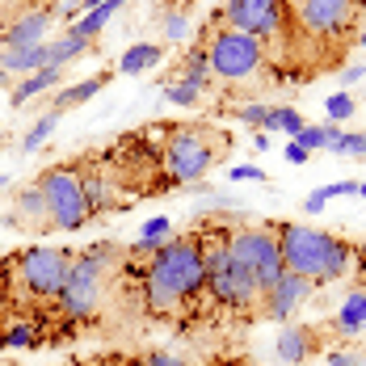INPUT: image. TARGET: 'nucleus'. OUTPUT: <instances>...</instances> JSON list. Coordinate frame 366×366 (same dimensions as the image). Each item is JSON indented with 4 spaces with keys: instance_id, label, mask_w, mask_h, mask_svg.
Masks as SVG:
<instances>
[{
    "instance_id": "f257e3e1",
    "label": "nucleus",
    "mask_w": 366,
    "mask_h": 366,
    "mask_svg": "<svg viewBox=\"0 0 366 366\" xmlns=\"http://www.w3.org/2000/svg\"><path fill=\"white\" fill-rule=\"evenodd\" d=\"M198 295H207V261L198 236H173L144 261L139 299L147 316L177 320L185 307L198 303Z\"/></svg>"
},
{
    "instance_id": "f03ea898",
    "label": "nucleus",
    "mask_w": 366,
    "mask_h": 366,
    "mask_svg": "<svg viewBox=\"0 0 366 366\" xmlns=\"http://www.w3.org/2000/svg\"><path fill=\"white\" fill-rule=\"evenodd\" d=\"M202 51L211 76L227 84V89H253V84H269L274 80V59L269 51L244 30H232L219 13H211L207 34H202Z\"/></svg>"
},
{
    "instance_id": "7ed1b4c3",
    "label": "nucleus",
    "mask_w": 366,
    "mask_h": 366,
    "mask_svg": "<svg viewBox=\"0 0 366 366\" xmlns=\"http://www.w3.org/2000/svg\"><path fill=\"white\" fill-rule=\"evenodd\" d=\"M278 227V249L287 274H299L307 282H337L354 265V244L345 236H332L307 223H274Z\"/></svg>"
},
{
    "instance_id": "20e7f679",
    "label": "nucleus",
    "mask_w": 366,
    "mask_h": 366,
    "mask_svg": "<svg viewBox=\"0 0 366 366\" xmlns=\"http://www.w3.org/2000/svg\"><path fill=\"white\" fill-rule=\"evenodd\" d=\"M160 131H164V144H160V182L164 185L202 182L211 164H219L232 147L227 131L202 127V122H173Z\"/></svg>"
},
{
    "instance_id": "39448f33",
    "label": "nucleus",
    "mask_w": 366,
    "mask_h": 366,
    "mask_svg": "<svg viewBox=\"0 0 366 366\" xmlns=\"http://www.w3.org/2000/svg\"><path fill=\"white\" fill-rule=\"evenodd\" d=\"M198 244H202V261H207V295L236 312V316H261V303H265V291L257 287V274L236 261L232 249H227V227H211V232H198Z\"/></svg>"
},
{
    "instance_id": "423d86ee",
    "label": "nucleus",
    "mask_w": 366,
    "mask_h": 366,
    "mask_svg": "<svg viewBox=\"0 0 366 366\" xmlns=\"http://www.w3.org/2000/svg\"><path fill=\"white\" fill-rule=\"evenodd\" d=\"M118 249L114 244H89L72 257V269H68V282L64 291L55 295V307H59V320L64 325H84L102 312V299H106V274H110Z\"/></svg>"
},
{
    "instance_id": "0eeeda50",
    "label": "nucleus",
    "mask_w": 366,
    "mask_h": 366,
    "mask_svg": "<svg viewBox=\"0 0 366 366\" xmlns=\"http://www.w3.org/2000/svg\"><path fill=\"white\" fill-rule=\"evenodd\" d=\"M72 249H55V244H34L13 253V291L17 299H55L68 282L72 269Z\"/></svg>"
},
{
    "instance_id": "6e6552de",
    "label": "nucleus",
    "mask_w": 366,
    "mask_h": 366,
    "mask_svg": "<svg viewBox=\"0 0 366 366\" xmlns=\"http://www.w3.org/2000/svg\"><path fill=\"white\" fill-rule=\"evenodd\" d=\"M291 9V34L303 42H325V46H341L350 30L358 26V0H287Z\"/></svg>"
},
{
    "instance_id": "1a4fd4ad",
    "label": "nucleus",
    "mask_w": 366,
    "mask_h": 366,
    "mask_svg": "<svg viewBox=\"0 0 366 366\" xmlns=\"http://www.w3.org/2000/svg\"><path fill=\"white\" fill-rule=\"evenodd\" d=\"M55 232H80L89 223V202H84V185H80V169L76 164H46L34 177Z\"/></svg>"
},
{
    "instance_id": "9d476101",
    "label": "nucleus",
    "mask_w": 366,
    "mask_h": 366,
    "mask_svg": "<svg viewBox=\"0 0 366 366\" xmlns=\"http://www.w3.org/2000/svg\"><path fill=\"white\" fill-rule=\"evenodd\" d=\"M227 249H232L236 261H244V265L257 274V287H261L265 295L274 291V282L287 274V265H282V249H278V227H274V223L227 232Z\"/></svg>"
},
{
    "instance_id": "9b49d317",
    "label": "nucleus",
    "mask_w": 366,
    "mask_h": 366,
    "mask_svg": "<svg viewBox=\"0 0 366 366\" xmlns=\"http://www.w3.org/2000/svg\"><path fill=\"white\" fill-rule=\"evenodd\" d=\"M219 17L232 30L253 34L265 51L282 38H291V9L287 0H223Z\"/></svg>"
},
{
    "instance_id": "f8f14e48",
    "label": "nucleus",
    "mask_w": 366,
    "mask_h": 366,
    "mask_svg": "<svg viewBox=\"0 0 366 366\" xmlns=\"http://www.w3.org/2000/svg\"><path fill=\"white\" fill-rule=\"evenodd\" d=\"M76 169H80V185H84L89 219H102L106 211L118 207L114 198H122V182H118V173L110 169L106 156H102V160H84V164H76Z\"/></svg>"
},
{
    "instance_id": "ddd939ff",
    "label": "nucleus",
    "mask_w": 366,
    "mask_h": 366,
    "mask_svg": "<svg viewBox=\"0 0 366 366\" xmlns=\"http://www.w3.org/2000/svg\"><path fill=\"white\" fill-rule=\"evenodd\" d=\"M4 219H9V227H17V232H34V236L55 232V223H51V211H46V198H42L38 182L21 185V189L9 198V211H4Z\"/></svg>"
},
{
    "instance_id": "4468645a",
    "label": "nucleus",
    "mask_w": 366,
    "mask_h": 366,
    "mask_svg": "<svg viewBox=\"0 0 366 366\" xmlns=\"http://www.w3.org/2000/svg\"><path fill=\"white\" fill-rule=\"evenodd\" d=\"M46 30H51V9H21L13 13L4 26H0V51H26V46H38L46 42Z\"/></svg>"
},
{
    "instance_id": "2eb2a0df",
    "label": "nucleus",
    "mask_w": 366,
    "mask_h": 366,
    "mask_svg": "<svg viewBox=\"0 0 366 366\" xmlns=\"http://www.w3.org/2000/svg\"><path fill=\"white\" fill-rule=\"evenodd\" d=\"M316 291V282H307V278H299V274H282L278 282H274V291L265 295V303H261V316L265 320H291L295 307H303L307 299Z\"/></svg>"
},
{
    "instance_id": "dca6fc26",
    "label": "nucleus",
    "mask_w": 366,
    "mask_h": 366,
    "mask_svg": "<svg viewBox=\"0 0 366 366\" xmlns=\"http://www.w3.org/2000/svg\"><path fill=\"white\" fill-rule=\"evenodd\" d=\"M278 358H282V366H303L307 358H316V329L287 325L278 332Z\"/></svg>"
},
{
    "instance_id": "f3484780",
    "label": "nucleus",
    "mask_w": 366,
    "mask_h": 366,
    "mask_svg": "<svg viewBox=\"0 0 366 366\" xmlns=\"http://www.w3.org/2000/svg\"><path fill=\"white\" fill-rule=\"evenodd\" d=\"M118 72H102V76H89V80H76V84H68V89H59L55 97H51V110L55 114H68L76 110V106H84V102H93L106 84H110Z\"/></svg>"
},
{
    "instance_id": "a211bd4d",
    "label": "nucleus",
    "mask_w": 366,
    "mask_h": 366,
    "mask_svg": "<svg viewBox=\"0 0 366 366\" xmlns=\"http://www.w3.org/2000/svg\"><path fill=\"white\" fill-rule=\"evenodd\" d=\"M164 80H177V84H194V89H211L215 84V76H211V64H207V51H202V42L198 46H189L182 55V64L173 68V72L164 76Z\"/></svg>"
},
{
    "instance_id": "6ab92c4d",
    "label": "nucleus",
    "mask_w": 366,
    "mask_h": 366,
    "mask_svg": "<svg viewBox=\"0 0 366 366\" xmlns=\"http://www.w3.org/2000/svg\"><path fill=\"white\" fill-rule=\"evenodd\" d=\"M156 64H164V46L160 42H135V46H127L122 51V59H118V76H144L152 72Z\"/></svg>"
},
{
    "instance_id": "aec40b11",
    "label": "nucleus",
    "mask_w": 366,
    "mask_h": 366,
    "mask_svg": "<svg viewBox=\"0 0 366 366\" xmlns=\"http://www.w3.org/2000/svg\"><path fill=\"white\" fill-rule=\"evenodd\" d=\"M0 68L9 76H34V72H42V68H51V64H46V42L26 46V51H0Z\"/></svg>"
},
{
    "instance_id": "412c9836",
    "label": "nucleus",
    "mask_w": 366,
    "mask_h": 366,
    "mask_svg": "<svg viewBox=\"0 0 366 366\" xmlns=\"http://www.w3.org/2000/svg\"><path fill=\"white\" fill-rule=\"evenodd\" d=\"M362 329H366V287H358V291H350V299L337 312V337L354 341Z\"/></svg>"
},
{
    "instance_id": "4be33fe9",
    "label": "nucleus",
    "mask_w": 366,
    "mask_h": 366,
    "mask_svg": "<svg viewBox=\"0 0 366 366\" xmlns=\"http://www.w3.org/2000/svg\"><path fill=\"white\" fill-rule=\"evenodd\" d=\"M122 4H127V0H106V4L89 9V13H84L80 21H72V26H68V34L84 38V42H93V38H97L102 30H106V26H110V17H114V13H122Z\"/></svg>"
},
{
    "instance_id": "5701e85b",
    "label": "nucleus",
    "mask_w": 366,
    "mask_h": 366,
    "mask_svg": "<svg viewBox=\"0 0 366 366\" xmlns=\"http://www.w3.org/2000/svg\"><path fill=\"white\" fill-rule=\"evenodd\" d=\"M59 80H64V68H42V72L26 76V80L13 89V106H26L30 97H42V93H51Z\"/></svg>"
},
{
    "instance_id": "b1692460",
    "label": "nucleus",
    "mask_w": 366,
    "mask_h": 366,
    "mask_svg": "<svg viewBox=\"0 0 366 366\" xmlns=\"http://www.w3.org/2000/svg\"><path fill=\"white\" fill-rule=\"evenodd\" d=\"M341 135H345V131H341L337 122H320V127H312V122H303V131L295 135V144H303L307 152H332Z\"/></svg>"
},
{
    "instance_id": "393cba45",
    "label": "nucleus",
    "mask_w": 366,
    "mask_h": 366,
    "mask_svg": "<svg viewBox=\"0 0 366 366\" xmlns=\"http://www.w3.org/2000/svg\"><path fill=\"white\" fill-rule=\"evenodd\" d=\"M93 42H84V38H76V34H59L55 42H46V64L51 68H68L72 59H80L84 51H89Z\"/></svg>"
},
{
    "instance_id": "a878e982",
    "label": "nucleus",
    "mask_w": 366,
    "mask_h": 366,
    "mask_svg": "<svg viewBox=\"0 0 366 366\" xmlns=\"http://www.w3.org/2000/svg\"><path fill=\"white\" fill-rule=\"evenodd\" d=\"M261 131H269V135H274V131H282V135H291V139H295V135L303 131V114L295 110V106H269Z\"/></svg>"
},
{
    "instance_id": "bb28decb",
    "label": "nucleus",
    "mask_w": 366,
    "mask_h": 366,
    "mask_svg": "<svg viewBox=\"0 0 366 366\" xmlns=\"http://www.w3.org/2000/svg\"><path fill=\"white\" fill-rule=\"evenodd\" d=\"M13 299H17V291H13V261L4 257V261H0V332L9 329V316H13V307H17Z\"/></svg>"
},
{
    "instance_id": "cd10ccee",
    "label": "nucleus",
    "mask_w": 366,
    "mask_h": 366,
    "mask_svg": "<svg viewBox=\"0 0 366 366\" xmlns=\"http://www.w3.org/2000/svg\"><path fill=\"white\" fill-rule=\"evenodd\" d=\"M55 122H59V114H55V110H46V114H42V118H38L34 127H30V131L21 135V152H38V147H42L46 139H51Z\"/></svg>"
},
{
    "instance_id": "c85d7f7f",
    "label": "nucleus",
    "mask_w": 366,
    "mask_h": 366,
    "mask_svg": "<svg viewBox=\"0 0 366 366\" xmlns=\"http://www.w3.org/2000/svg\"><path fill=\"white\" fill-rule=\"evenodd\" d=\"M38 341V325H13V329L0 332V350H26V345H34Z\"/></svg>"
},
{
    "instance_id": "c756f323",
    "label": "nucleus",
    "mask_w": 366,
    "mask_h": 366,
    "mask_svg": "<svg viewBox=\"0 0 366 366\" xmlns=\"http://www.w3.org/2000/svg\"><path fill=\"white\" fill-rule=\"evenodd\" d=\"M325 110H329V122L341 127V122H350V118L358 114V102H354V93H345V89H341V93H332L329 102H325Z\"/></svg>"
},
{
    "instance_id": "7c9ffc66",
    "label": "nucleus",
    "mask_w": 366,
    "mask_h": 366,
    "mask_svg": "<svg viewBox=\"0 0 366 366\" xmlns=\"http://www.w3.org/2000/svg\"><path fill=\"white\" fill-rule=\"evenodd\" d=\"M160 34L169 38V42H182L189 34V17H185V9H169V13H160Z\"/></svg>"
},
{
    "instance_id": "2f4dec72",
    "label": "nucleus",
    "mask_w": 366,
    "mask_h": 366,
    "mask_svg": "<svg viewBox=\"0 0 366 366\" xmlns=\"http://www.w3.org/2000/svg\"><path fill=\"white\" fill-rule=\"evenodd\" d=\"M164 97H169L173 106H198V102H202V89H194V84H177V80H164Z\"/></svg>"
},
{
    "instance_id": "473e14b6",
    "label": "nucleus",
    "mask_w": 366,
    "mask_h": 366,
    "mask_svg": "<svg viewBox=\"0 0 366 366\" xmlns=\"http://www.w3.org/2000/svg\"><path fill=\"white\" fill-rule=\"evenodd\" d=\"M265 114H269V102H244V106H236V122H244V127H265Z\"/></svg>"
},
{
    "instance_id": "72a5a7b5",
    "label": "nucleus",
    "mask_w": 366,
    "mask_h": 366,
    "mask_svg": "<svg viewBox=\"0 0 366 366\" xmlns=\"http://www.w3.org/2000/svg\"><path fill=\"white\" fill-rule=\"evenodd\" d=\"M332 152L337 156H366V131H345Z\"/></svg>"
},
{
    "instance_id": "f704fd0d",
    "label": "nucleus",
    "mask_w": 366,
    "mask_h": 366,
    "mask_svg": "<svg viewBox=\"0 0 366 366\" xmlns=\"http://www.w3.org/2000/svg\"><path fill=\"white\" fill-rule=\"evenodd\" d=\"M329 366H366V350L362 345H341L329 354Z\"/></svg>"
},
{
    "instance_id": "c9c22d12",
    "label": "nucleus",
    "mask_w": 366,
    "mask_h": 366,
    "mask_svg": "<svg viewBox=\"0 0 366 366\" xmlns=\"http://www.w3.org/2000/svg\"><path fill=\"white\" fill-rule=\"evenodd\" d=\"M227 177L232 182H265V169H257V164H232Z\"/></svg>"
},
{
    "instance_id": "e433bc0d",
    "label": "nucleus",
    "mask_w": 366,
    "mask_h": 366,
    "mask_svg": "<svg viewBox=\"0 0 366 366\" xmlns=\"http://www.w3.org/2000/svg\"><path fill=\"white\" fill-rule=\"evenodd\" d=\"M362 76H366V68H362V64H345V68L337 72V80H341V89H350V84H358Z\"/></svg>"
},
{
    "instance_id": "4c0bfd02",
    "label": "nucleus",
    "mask_w": 366,
    "mask_h": 366,
    "mask_svg": "<svg viewBox=\"0 0 366 366\" xmlns=\"http://www.w3.org/2000/svg\"><path fill=\"white\" fill-rule=\"evenodd\" d=\"M287 160H291V164H307V160H312V152H307L303 144H295V139H291V144H287Z\"/></svg>"
},
{
    "instance_id": "58836bf2",
    "label": "nucleus",
    "mask_w": 366,
    "mask_h": 366,
    "mask_svg": "<svg viewBox=\"0 0 366 366\" xmlns=\"http://www.w3.org/2000/svg\"><path fill=\"white\" fill-rule=\"evenodd\" d=\"M135 366H185V362H177V358H169V354H147V358H139Z\"/></svg>"
},
{
    "instance_id": "ea45409f",
    "label": "nucleus",
    "mask_w": 366,
    "mask_h": 366,
    "mask_svg": "<svg viewBox=\"0 0 366 366\" xmlns=\"http://www.w3.org/2000/svg\"><path fill=\"white\" fill-rule=\"evenodd\" d=\"M303 211H307V215H320V211H325V198H320V194L312 189V194L303 198Z\"/></svg>"
},
{
    "instance_id": "a19ab883",
    "label": "nucleus",
    "mask_w": 366,
    "mask_h": 366,
    "mask_svg": "<svg viewBox=\"0 0 366 366\" xmlns=\"http://www.w3.org/2000/svg\"><path fill=\"white\" fill-rule=\"evenodd\" d=\"M354 261L362 265V278H366V244H354Z\"/></svg>"
},
{
    "instance_id": "79ce46f5",
    "label": "nucleus",
    "mask_w": 366,
    "mask_h": 366,
    "mask_svg": "<svg viewBox=\"0 0 366 366\" xmlns=\"http://www.w3.org/2000/svg\"><path fill=\"white\" fill-rule=\"evenodd\" d=\"M9 17H13V0H0V26H4Z\"/></svg>"
},
{
    "instance_id": "37998d69",
    "label": "nucleus",
    "mask_w": 366,
    "mask_h": 366,
    "mask_svg": "<svg viewBox=\"0 0 366 366\" xmlns=\"http://www.w3.org/2000/svg\"><path fill=\"white\" fill-rule=\"evenodd\" d=\"M253 147H257V152H269V135H265V131H261V135H253Z\"/></svg>"
},
{
    "instance_id": "c03bdc74",
    "label": "nucleus",
    "mask_w": 366,
    "mask_h": 366,
    "mask_svg": "<svg viewBox=\"0 0 366 366\" xmlns=\"http://www.w3.org/2000/svg\"><path fill=\"white\" fill-rule=\"evenodd\" d=\"M97 4H106V0H80V9L89 13V9H97Z\"/></svg>"
},
{
    "instance_id": "a18cd8bd",
    "label": "nucleus",
    "mask_w": 366,
    "mask_h": 366,
    "mask_svg": "<svg viewBox=\"0 0 366 366\" xmlns=\"http://www.w3.org/2000/svg\"><path fill=\"white\" fill-rule=\"evenodd\" d=\"M4 84H9V72H4V68H0V89H4Z\"/></svg>"
},
{
    "instance_id": "49530a36",
    "label": "nucleus",
    "mask_w": 366,
    "mask_h": 366,
    "mask_svg": "<svg viewBox=\"0 0 366 366\" xmlns=\"http://www.w3.org/2000/svg\"><path fill=\"white\" fill-rule=\"evenodd\" d=\"M358 46H362V51H366V30H362V34H358Z\"/></svg>"
},
{
    "instance_id": "de8ad7c7",
    "label": "nucleus",
    "mask_w": 366,
    "mask_h": 366,
    "mask_svg": "<svg viewBox=\"0 0 366 366\" xmlns=\"http://www.w3.org/2000/svg\"><path fill=\"white\" fill-rule=\"evenodd\" d=\"M358 194H362V198H366V182H358Z\"/></svg>"
}]
</instances>
